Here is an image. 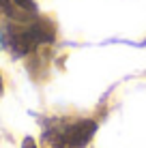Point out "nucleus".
Instances as JSON below:
<instances>
[{
  "instance_id": "nucleus-2",
  "label": "nucleus",
  "mask_w": 146,
  "mask_h": 148,
  "mask_svg": "<svg viewBox=\"0 0 146 148\" xmlns=\"http://www.w3.org/2000/svg\"><path fill=\"white\" fill-rule=\"evenodd\" d=\"M9 45H11V49L17 56H24V54H28L30 49L34 47V41L32 37H30V32H28V28H9Z\"/></svg>"
},
{
  "instance_id": "nucleus-7",
  "label": "nucleus",
  "mask_w": 146,
  "mask_h": 148,
  "mask_svg": "<svg viewBox=\"0 0 146 148\" xmlns=\"http://www.w3.org/2000/svg\"><path fill=\"white\" fill-rule=\"evenodd\" d=\"M0 92H2V77H0Z\"/></svg>"
},
{
  "instance_id": "nucleus-1",
  "label": "nucleus",
  "mask_w": 146,
  "mask_h": 148,
  "mask_svg": "<svg viewBox=\"0 0 146 148\" xmlns=\"http://www.w3.org/2000/svg\"><path fill=\"white\" fill-rule=\"evenodd\" d=\"M95 131H97L95 120H77L73 125H69L67 129H62V133H58L56 142L60 148H84L93 140Z\"/></svg>"
},
{
  "instance_id": "nucleus-6",
  "label": "nucleus",
  "mask_w": 146,
  "mask_h": 148,
  "mask_svg": "<svg viewBox=\"0 0 146 148\" xmlns=\"http://www.w3.org/2000/svg\"><path fill=\"white\" fill-rule=\"evenodd\" d=\"M22 148H37V144H34L32 137H26V140H24V144H22Z\"/></svg>"
},
{
  "instance_id": "nucleus-4",
  "label": "nucleus",
  "mask_w": 146,
  "mask_h": 148,
  "mask_svg": "<svg viewBox=\"0 0 146 148\" xmlns=\"http://www.w3.org/2000/svg\"><path fill=\"white\" fill-rule=\"evenodd\" d=\"M19 9H28V11H34V0H13Z\"/></svg>"
},
{
  "instance_id": "nucleus-3",
  "label": "nucleus",
  "mask_w": 146,
  "mask_h": 148,
  "mask_svg": "<svg viewBox=\"0 0 146 148\" xmlns=\"http://www.w3.org/2000/svg\"><path fill=\"white\" fill-rule=\"evenodd\" d=\"M26 28H28V32H30V37H32L34 43H52L54 37H56L52 22H47V19H34Z\"/></svg>"
},
{
  "instance_id": "nucleus-5",
  "label": "nucleus",
  "mask_w": 146,
  "mask_h": 148,
  "mask_svg": "<svg viewBox=\"0 0 146 148\" xmlns=\"http://www.w3.org/2000/svg\"><path fill=\"white\" fill-rule=\"evenodd\" d=\"M0 11H4V13H13V9H11V0H0Z\"/></svg>"
}]
</instances>
